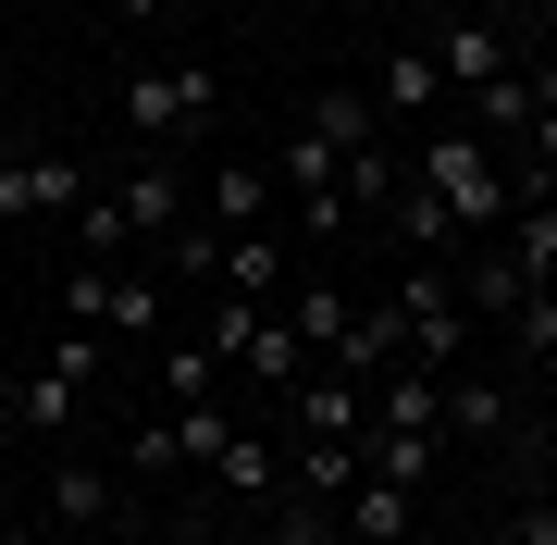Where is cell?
<instances>
[{
	"label": "cell",
	"mask_w": 557,
	"mask_h": 545,
	"mask_svg": "<svg viewBox=\"0 0 557 545\" xmlns=\"http://www.w3.org/2000/svg\"><path fill=\"white\" fill-rule=\"evenodd\" d=\"M409 186H421V199H446V223H458L471 248L508 223V162L471 137V124H421V137H409Z\"/></svg>",
	"instance_id": "cell-1"
},
{
	"label": "cell",
	"mask_w": 557,
	"mask_h": 545,
	"mask_svg": "<svg viewBox=\"0 0 557 545\" xmlns=\"http://www.w3.org/2000/svg\"><path fill=\"white\" fill-rule=\"evenodd\" d=\"M384 310H397V360H409V372H458V360H471V335H483L471 298H458V261H409Z\"/></svg>",
	"instance_id": "cell-2"
},
{
	"label": "cell",
	"mask_w": 557,
	"mask_h": 545,
	"mask_svg": "<svg viewBox=\"0 0 557 545\" xmlns=\"http://www.w3.org/2000/svg\"><path fill=\"white\" fill-rule=\"evenodd\" d=\"M211 112H223V75H199V62H137V75H124V137L137 149L199 137Z\"/></svg>",
	"instance_id": "cell-3"
},
{
	"label": "cell",
	"mask_w": 557,
	"mask_h": 545,
	"mask_svg": "<svg viewBox=\"0 0 557 545\" xmlns=\"http://www.w3.org/2000/svg\"><path fill=\"white\" fill-rule=\"evenodd\" d=\"M62 323H75V335H161V323H174V273L87 261L75 285H62Z\"/></svg>",
	"instance_id": "cell-4"
},
{
	"label": "cell",
	"mask_w": 557,
	"mask_h": 545,
	"mask_svg": "<svg viewBox=\"0 0 557 545\" xmlns=\"http://www.w3.org/2000/svg\"><path fill=\"white\" fill-rule=\"evenodd\" d=\"M87 384H100V335L62 323V347H50V360H25V384H13V434H25V446H62V422H75Z\"/></svg>",
	"instance_id": "cell-5"
},
{
	"label": "cell",
	"mask_w": 557,
	"mask_h": 545,
	"mask_svg": "<svg viewBox=\"0 0 557 545\" xmlns=\"http://www.w3.org/2000/svg\"><path fill=\"white\" fill-rule=\"evenodd\" d=\"M87 174L75 149H13V162H0V223H75L87 211Z\"/></svg>",
	"instance_id": "cell-6"
},
{
	"label": "cell",
	"mask_w": 557,
	"mask_h": 545,
	"mask_svg": "<svg viewBox=\"0 0 557 545\" xmlns=\"http://www.w3.org/2000/svg\"><path fill=\"white\" fill-rule=\"evenodd\" d=\"M112 199H124V223H137V248H174V223H186V174L161 162V149H137V162L112 174Z\"/></svg>",
	"instance_id": "cell-7"
},
{
	"label": "cell",
	"mask_w": 557,
	"mask_h": 545,
	"mask_svg": "<svg viewBox=\"0 0 557 545\" xmlns=\"http://www.w3.org/2000/svg\"><path fill=\"white\" fill-rule=\"evenodd\" d=\"M483 261H496L520 298H533V285H557V199H520L496 236H483Z\"/></svg>",
	"instance_id": "cell-8"
},
{
	"label": "cell",
	"mask_w": 557,
	"mask_h": 545,
	"mask_svg": "<svg viewBox=\"0 0 557 545\" xmlns=\"http://www.w3.org/2000/svg\"><path fill=\"white\" fill-rule=\"evenodd\" d=\"M372 112H384V137H397V124L421 137V124L446 112V62H434V50H397V62L372 75Z\"/></svg>",
	"instance_id": "cell-9"
},
{
	"label": "cell",
	"mask_w": 557,
	"mask_h": 545,
	"mask_svg": "<svg viewBox=\"0 0 557 545\" xmlns=\"http://www.w3.org/2000/svg\"><path fill=\"white\" fill-rule=\"evenodd\" d=\"M434 62H446V87H458V100H471V87H496L508 62H520V38H508L496 13H458L446 38H434Z\"/></svg>",
	"instance_id": "cell-10"
},
{
	"label": "cell",
	"mask_w": 557,
	"mask_h": 545,
	"mask_svg": "<svg viewBox=\"0 0 557 545\" xmlns=\"http://www.w3.org/2000/svg\"><path fill=\"white\" fill-rule=\"evenodd\" d=\"M508 434H520V409H508V384L458 360V372H446V446H508Z\"/></svg>",
	"instance_id": "cell-11"
},
{
	"label": "cell",
	"mask_w": 557,
	"mask_h": 545,
	"mask_svg": "<svg viewBox=\"0 0 557 545\" xmlns=\"http://www.w3.org/2000/svg\"><path fill=\"white\" fill-rule=\"evenodd\" d=\"M211 496H223V508H273V496H285V446L236 422V434H223V459H211Z\"/></svg>",
	"instance_id": "cell-12"
},
{
	"label": "cell",
	"mask_w": 557,
	"mask_h": 545,
	"mask_svg": "<svg viewBox=\"0 0 557 545\" xmlns=\"http://www.w3.org/2000/svg\"><path fill=\"white\" fill-rule=\"evenodd\" d=\"M347 545H421V484L359 471V496H347Z\"/></svg>",
	"instance_id": "cell-13"
},
{
	"label": "cell",
	"mask_w": 557,
	"mask_h": 545,
	"mask_svg": "<svg viewBox=\"0 0 557 545\" xmlns=\"http://www.w3.org/2000/svg\"><path fill=\"white\" fill-rule=\"evenodd\" d=\"M38 496H50V533H112V521H124L112 471H87V459H62V471H50Z\"/></svg>",
	"instance_id": "cell-14"
},
{
	"label": "cell",
	"mask_w": 557,
	"mask_h": 545,
	"mask_svg": "<svg viewBox=\"0 0 557 545\" xmlns=\"http://www.w3.org/2000/svg\"><path fill=\"white\" fill-rule=\"evenodd\" d=\"M273 211H285L273 162H211V211H199V223H223V236H248V223H273Z\"/></svg>",
	"instance_id": "cell-15"
},
{
	"label": "cell",
	"mask_w": 557,
	"mask_h": 545,
	"mask_svg": "<svg viewBox=\"0 0 557 545\" xmlns=\"http://www.w3.org/2000/svg\"><path fill=\"white\" fill-rule=\"evenodd\" d=\"M223 298H285V223H248V236H223Z\"/></svg>",
	"instance_id": "cell-16"
},
{
	"label": "cell",
	"mask_w": 557,
	"mask_h": 545,
	"mask_svg": "<svg viewBox=\"0 0 557 545\" xmlns=\"http://www.w3.org/2000/svg\"><path fill=\"white\" fill-rule=\"evenodd\" d=\"M322 149H335V162H359V149H384V112H372V87H322V100L298 112Z\"/></svg>",
	"instance_id": "cell-17"
},
{
	"label": "cell",
	"mask_w": 557,
	"mask_h": 545,
	"mask_svg": "<svg viewBox=\"0 0 557 545\" xmlns=\"http://www.w3.org/2000/svg\"><path fill=\"white\" fill-rule=\"evenodd\" d=\"M384 236H397L409 261H458V248H471V236L446 223V199H421V186H397V199H384Z\"/></svg>",
	"instance_id": "cell-18"
},
{
	"label": "cell",
	"mask_w": 557,
	"mask_h": 545,
	"mask_svg": "<svg viewBox=\"0 0 557 545\" xmlns=\"http://www.w3.org/2000/svg\"><path fill=\"white\" fill-rule=\"evenodd\" d=\"M273 310H285V323H298V347H310V372H322V360H335V335L359 323V310H347V285H322V273L298 285V298H273Z\"/></svg>",
	"instance_id": "cell-19"
},
{
	"label": "cell",
	"mask_w": 557,
	"mask_h": 545,
	"mask_svg": "<svg viewBox=\"0 0 557 545\" xmlns=\"http://www.w3.org/2000/svg\"><path fill=\"white\" fill-rule=\"evenodd\" d=\"M236 372H260V384H298V372H310L298 323H285V310H260V323H248V347H236Z\"/></svg>",
	"instance_id": "cell-20"
},
{
	"label": "cell",
	"mask_w": 557,
	"mask_h": 545,
	"mask_svg": "<svg viewBox=\"0 0 557 545\" xmlns=\"http://www.w3.org/2000/svg\"><path fill=\"white\" fill-rule=\"evenodd\" d=\"M359 459H372L384 484H434V471H446V434H359Z\"/></svg>",
	"instance_id": "cell-21"
},
{
	"label": "cell",
	"mask_w": 557,
	"mask_h": 545,
	"mask_svg": "<svg viewBox=\"0 0 557 545\" xmlns=\"http://www.w3.org/2000/svg\"><path fill=\"white\" fill-rule=\"evenodd\" d=\"M496 347H508V360H533V372L557 360V285H533V298L508 310V323H496Z\"/></svg>",
	"instance_id": "cell-22"
},
{
	"label": "cell",
	"mask_w": 557,
	"mask_h": 545,
	"mask_svg": "<svg viewBox=\"0 0 557 545\" xmlns=\"http://www.w3.org/2000/svg\"><path fill=\"white\" fill-rule=\"evenodd\" d=\"M75 248H87V261H137V223H124V199H112V186H87V211H75Z\"/></svg>",
	"instance_id": "cell-23"
},
{
	"label": "cell",
	"mask_w": 557,
	"mask_h": 545,
	"mask_svg": "<svg viewBox=\"0 0 557 545\" xmlns=\"http://www.w3.org/2000/svg\"><path fill=\"white\" fill-rule=\"evenodd\" d=\"M273 545H347V508H322V496L285 484V496H273Z\"/></svg>",
	"instance_id": "cell-24"
},
{
	"label": "cell",
	"mask_w": 557,
	"mask_h": 545,
	"mask_svg": "<svg viewBox=\"0 0 557 545\" xmlns=\"http://www.w3.org/2000/svg\"><path fill=\"white\" fill-rule=\"evenodd\" d=\"M161 397H223V360H211V347H161Z\"/></svg>",
	"instance_id": "cell-25"
},
{
	"label": "cell",
	"mask_w": 557,
	"mask_h": 545,
	"mask_svg": "<svg viewBox=\"0 0 557 545\" xmlns=\"http://www.w3.org/2000/svg\"><path fill=\"white\" fill-rule=\"evenodd\" d=\"M496 545H557V484H520V508H508Z\"/></svg>",
	"instance_id": "cell-26"
},
{
	"label": "cell",
	"mask_w": 557,
	"mask_h": 545,
	"mask_svg": "<svg viewBox=\"0 0 557 545\" xmlns=\"http://www.w3.org/2000/svg\"><path fill=\"white\" fill-rule=\"evenodd\" d=\"M112 13H124V25H149V13H186V0H112Z\"/></svg>",
	"instance_id": "cell-27"
},
{
	"label": "cell",
	"mask_w": 557,
	"mask_h": 545,
	"mask_svg": "<svg viewBox=\"0 0 557 545\" xmlns=\"http://www.w3.org/2000/svg\"><path fill=\"white\" fill-rule=\"evenodd\" d=\"M13 384H25V372H13V360H0V422H13Z\"/></svg>",
	"instance_id": "cell-28"
},
{
	"label": "cell",
	"mask_w": 557,
	"mask_h": 545,
	"mask_svg": "<svg viewBox=\"0 0 557 545\" xmlns=\"http://www.w3.org/2000/svg\"><path fill=\"white\" fill-rule=\"evenodd\" d=\"M0 545H38V533H25V521H0Z\"/></svg>",
	"instance_id": "cell-29"
},
{
	"label": "cell",
	"mask_w": 557,
	"mask_h": 545,
	"mask_svg": "<svg viewBox=\"0 0 557 545\" xmlns=\"http://www.w3.org/2000/svg\"><path fill=\"white\" fill-rule=\"evenodd\" d=\"M446 545H496V533H446Z\"/></svg>",
	"instance_id": "cell-30"
},
{
	"label": "cell",
	"mask_w": 557,
	"mask_h": 545,
	"mask_svg": "<svg viewBox=\"0 0 557 545\" xmlns=\"http://www.w3.org/2000/svg\"><path fill=\"white\" fill-rule=\"evenodd\" d=\"M545 372H557V360H545Z\"/></svg>",
	"instance_id": "cell-31"
}]
</instances>
